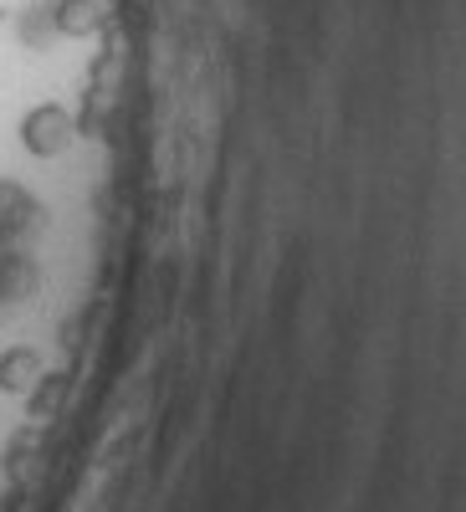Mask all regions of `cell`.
<instances>
[{"label": "cell", "instance_id": "cell-1", "mask_svg": "<svg viewBox=\"0 0 466 512\" xmlns=\"http://www.w3.org/2000/svg\"><path fill=\"white\" fill-rule=\"evenodd\" d=\"M72 139H77V128H72V118H67L57 103L31 108L26 123H21V144H26L36 159H57V154H67Z\"/></svg>", "mask_w": 466, "mask_h": 512}, {"label": "cell", "instance_id": "cell-2", "mask_svg": "<svg viewBox=\"0 0 466 512\" xmlns=\"http://www.w3.org/2000/svg\"><path fill=\"white\" fill-rule=\"evenodd\" d=\"M36 379H41V354L36 349L21 344V349L0 354V390H6V395H31Z\"/></svg>", "mask_w": 466, "mask_h": 512}, {"label": "cell", "instance_id": "cell-5", "mask_svg": "<svg viewBox=\"0 0 466 512\" xmlns=\"http://www.w3.org/2000/svg\"><path fill=\"white\" fill-rule=\"evenodd\" d=\"M57 405H62V379H47V374H41L36 390H31V415H52Z\"/></svg>", "mask_w": 466, "mask_h": 512}, {"label": "cell", "instance_id": "cell-3", "mask_svg": "<svg viewBox=\"0 0 466 512\" xmlns=\"http://www.w3.org/2000/svg\"><path fill=\"white\" fill-rule=\"evenodd\" d=\"M52 21L62 36H88V31H98V0H57Z\"/></svg>", "mask_w": 466, "mask_h": 512}, {"label": "cell", "instance_id": "cell-4", "mask_svg": "<svg viewBox=\"0 0 466 512\" xmlns=\"http://www.w3.org/2000/svg\"><path fill=\"white\" fill-rule=\"evenodd\" d=\"M36 216V205L26 200V190H16L11 180H0V231H16Z\"/></svg>", "mask_w": 466, "mask_h": 512}]
</instances>
